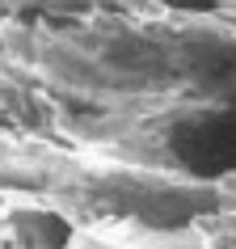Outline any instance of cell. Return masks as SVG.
I'll return each instance as SVG.
<instances>
[{
	"label": "cell",
	"instance_id": "3957f363",
	"mask_svg": "<svg viewBox=\"0 0 236 249\" xmlns=\"http://www.w3.org/2000/svg\"><path fill=\"white\" fill-rule=\"evenodd\" d=\"M72 249H135V245H127V241H80V232H76ZM139 249H144V245H139Z\"/></svg>",
	"mask_w": 236,
	"mask_h": 249
},
{
	"label": "cell",
	"instance_id": "6da1fadb",
	"mask_svg": "<svg viewBox=\"0 0 236 249\" xmlns=\"http://www.w3.org/2000/svg\"><path fill=\"white\" fill-rule=\"evenodd\" d=\"M0 106L17 131L215 186L236 173V26L148 0L17 9L0 21Z\"/></svg>",
	"mask_w": 236,
	"mask_h": 249
},
{
	"label": "cell",
	"instance_id": "7a4b0ae2",
	"mask_svg": "<svg viewBox=\"0 0 236 249\" xmlns=\"http://www.w3.org/2000/svg\"><path fill=\"white\" fill-rule=\"evenodd\" d=\"M0 232L9 249H72L76 220L42 198H21V203L0 198Z\"/></svg>",
	"mask_w": 236,
	"mask_h": 249
}]
</instances>
